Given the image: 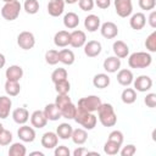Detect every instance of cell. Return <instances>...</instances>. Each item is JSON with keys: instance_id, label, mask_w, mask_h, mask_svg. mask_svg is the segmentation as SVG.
<instances>
[{"instance_id": "35", "label": "cell", "mask_w": 156, "mask_h": 156, "mask_svg": "<svg viewBox=\"0 0 156 156\" xmlns=\"http://www.w3.org/2000/svg\"><path fill=\"white\" fill-rule=\"evenodd\" d=\"M76 112H77V105H74L73 102H69L61 108V116L67 119H73L76 116Z\"/></svg>"}, {"instance_id": "6", "label": "cell", "mask_w": 156, "mask_h": 156, "mask_svg": "<svg viewBox=\"0 0 156 156\" xmlns=\"http://www.w3.org/2000/svg\"><path fill=\"white\" fill-rule=\"evenodd\" d=\"M17 45L23 50H30L35 45V37L32 32L23 30L17 35Z\"/></svg>"}, {"instance_id": "15", "label": "cell", "mask_w": 156, "mask_h": 156, "mask_svg": "<svg viewBox=\"0 0 156 156\" xmlns=\"http://www.w3.org/2000/svg\"><path fill=\"white\" fill-rule=\"evenodd\" d=\"M65 1L63 0H50L48 4V12L52 17H58L63 13Z\"/></svg>"}, {"instance_id": "4", "label": "cell", "mask_w": 156, "mask_h": 156, "mask_svg": "<svg viewBox=\"0 0 156 156\" xmlns=\"http://www.w3.org/2000/svg\"><path fill=\"white\" fill-rule=\"evenodd\" d=\"M21 9L22 6L17 0H13L11 2H5V5L1 7V16L6 21H15L20 16Z\"/></svg>"}, {"instance_id": "22", "label": "cell", "mask_w": 156, "mask_h": 156, "mask_svg": "<svg viewBox=\"0 0 156 156\" xmlns=\"http://www.w3.org/2000/svg\"><path fill=\"white\" fill-rule=\"evenodd\" d=\"M133 72L128 68H123V69H118V73H117V82L123 85V87H128L133 83Z\"/></svg>"}, {"instance_id": "20", "label": "cell", "mask_w": 156, "mask_h": 156, "mask_svg": "<svg viewBox=\"0 0 156 156\" xmlns=\"http://www.w3.org/2000/svg\"><path fill=\"white\" fill-rule=\"evenodd\" d=\"M5 76H6V79L7 80L20 82L21 78L23 77V68L21 66H18V65H12L9 68H6Z\"/></svg>"}, {"instance_id": "12", "label": "cell", "mask_w": 156, "mask_h": 156, "mask_svg": "<svg viewBox=\"0 0 156 156\" xmlns=\"http://www.w3.org/2000/svg\"><path fill=\"white\" fill-rule=\"evenodd\" d=\"M102 50V45L98 40H90L84 44V54L88 57H96L100 55Z\"/></svg>"}, {"instance_id": "7", "label": "cell", "mask_w": 156, "mask_h": 156, "mask_svg": "<svg viewBox=\"0 0 156 156\" xmlns=\"http://www.w3.org/2000/svg\"><path fill=\"white\" fill-rule=\"evenodd\" d=\"M115 9H116V13L122 17H129L133 12V4L132 0H115Z\"/></svg>"}, {"instance_id": "49", "label": "cell", "mask_w": 156, "mask_h": 156, "mask_svg": "<svg viewBox=\"0 0 156 156\" xmlns=\"http://www.w3.org/2000/svg\"><path fill=\"white\" fill-rule=\"evenodd\" d=\"M94 2H95V5H96L98 7H100V9H102V10L108 9L110 5H111V0H95Z\"/></svg>"}, {"instance_id": "8", "label": "cell", "mask_w": 156, "mask_h": 156, "mask_svg": "<svg viewBox=\"0 0 156 156\" xmlns=\"http://www.w3.org/2000/svg\"><path fill=\"white\" fill-rule=\"evenodd\" d=\"M133 84H134V89L135 91H140V93H145L149 91L152 87V79L149 76H139L135 79H133Z\"/></svg>"}, {"instance_id": "21", "label": "cell", "mask_w": 156, "mask_h": 156, "mask_svg": "<svg viewBox=\"0 0 156 156\" xmlns=\"http://www.w3.org/2000/svg\"><path fill=\"white\" fill-rule=\"evenodd\" d=\"M112 50H113L115 56L119 58H124L129 55V46L123 40H116L112 45Z\"/></svg>"}, {"instance_id": "31", "label": "cell", "mask_w": 156, "mask_h": 156, "mask_svg": "<svg viewBox=\"0 0 156 156\" xmlns=\"http://www.w3.org/2000/svg\"><path fill=\"white\" fill-rule=\"evenodd\" d=\"M5 91L9 96H17L21 91V85H20V82H16V80H7L6 79V83H5Z\"/></svg>"}, {"instance_id": "29", "label": "cell", "mask_w": 156, "mask_h": 156, "mask_svg": "<svg viewBox=\"0 0 156 156\" xmlns=\"http://www.w3.org/2000/svg\"><path fill=\"white\" fill-rule=\"evenodd\" d=\"M72 132H73V128L69 123H61L58 124V127L56 128V134L60 139L62 140H67V139H71V135H72Z\"/></svg>"}, {"instance_id": "36", "label": "cell", "mask_w": 156, "mask_h": 156, "mask_svg": "<svg viewBox=\"0 0 156 156\" xmlns=\"http://www.w3.org/2000/svg\"><path fill=\"white\" fill-rule=\"evenodd\" d=\"M67 77H68V73H67L66 68H62V67L56 68V69L51 73V80H52L54 84L57 83V82H61V80L67 79Z\"/></svg>"}, {"instance_id": "10", "label": "cell", "mask_w": 156, "mask_h": 156, "mask_svg": "<svg viewBox=\"0 0 156 156\" xmlns=\"http://www.w3.org/2000/svg\"><path fill=\"white\" fill-rule=\"evenodd\" d=\"M17 135L20 138V140H22L23 143H33L35 140V130L33 127L22 124V127L18 128L17 130Z\"/></svg>"}, {"instance_id": "56", "label": "cell", "mask_w": 156, "mask_h": 156, "mask_svg": "<svg viewBox=\"0 0 156 156\" xmlns=\"http://www.w3.org/2000/svg\"><path fill=\"white\" fill-rule=\"evenodd\" d=\"M4 2H11V1H13V0H2Z\"/></svg>"}, {"instance_id": "43", "label": "cell", "mask_w": 156, "mask_h": 156, "mask_svg": "<svg viewBox=\"0 0 156 156\" xmlns=\"http://www.w3.org/2000/svg\"><path fill=\"white\" fill-rule=\"evenodd\" d=\"M108 140L115 141V143L122 145V144H123V140H124L123 133H122L121 130H112V132L108 134Z\"/></svg>"}, {"instance_id": "14", "label": "cell", "mask_w": 156, "mask_h": 156, "mask_svg": "<svg viewBox=\"0 0 156 156\" xmlns=\"http://www.w3.org/2000/svg\"><path fill=\"white\" fill-rule=\"evenodd\" d=\"M29 118H30V124H32V127L38 128V129L44 128V127L46 126V123H48V118L45 117L44 111H40V110H35V111L30 115Z\"/></svg>"}, {"instance_id": "51", "label": "cell", "mask_w": 156, "mask_h": 156, "mask_svg": "<svg viewBox=\"0 0 156 156\" xmlns=\"http://www.w3.org/2000/svg\"><path fill=\"white\" fill-rule=\"evenodd\" d=\"M87 154H88V150L83 146H80V147H78L73 151V156H83V155H87Z\"/></svg>"}, {"instance_id": "30", "label": "cell", "mask_w": 156, "mask_h": 156, "mask_svg": "<svg viewBox=\"0 0 156 156\" xmlns=\"http://www.w3.org/2000/svg\"><path fill=\"white\" fill-rule=\"evenodd\" d=\"M79 24V17L74 12H68L63 17V26L68 29H74Z\"/></svg>"}, {"instance_id": "41", "label": "cell", "mask_w": 156, "mask_h": 156, "mask_svg": "<svg viewBox=\"0 0 156 156\" xmlns=\"http://www.w3.org/2000/svg\"><path fill=\"white\" fill-rule=\"evenodd\" d=\"M12 133L4 128L2 132H0V146H7L12 143Z\"/></svg>"}, {"instance_id": "3", "label": "cell", "mask_w": 156, "mask_h": 156, "mask_svg": "<svg viewBox=\"0 0 156 156\" xmlns=\"http://www.w3.org/2000/svg\"><path fill=\"white\" fill-rule=\"evenodd\" d=\"M73 119L78 124H80L85 130L94 129L96 126V122H98V117L94 115V112H85L78 107H77V112H76V116Z\"/></svg>"}, {"instance_id": "28", "label": "cell", "mask_w": 156, "mask_h": 156, "mask_svg": "<svg viewBox=\"0 0 156 156\" xmlns=\"http://www.w3.org/2000/svg\"><path fill=\"white\" fill-rule=\"evenodd\" d=\"M71 139H72V141H73L74 144H77V145H83V144L87 141V139H88V133H87V130H85L84 128H76V129H73V132H72Z\"/></svg>"}, {"instance_id": "17", "label": "cell", "mask_w": 156, "mask_h": 156, "mask_svg": "<svg viewBox=\"0 0 156 156\" xmlns=\"http://www.w3.org/2000/svg\"><path fill=\"white\" fill-rule=\"evenodd\" d=\"M146 24V16L143 12H136L134 15H132L130 20H129V26L134 29V30H140L145 27Z\"/></svg>"}, {"instance_id": "26", "label": "cell", "mask_w": 156, "mask_h": 156, "mask_svg": "<svg viewBox=\"0 0 156 156\" xmlns=\"http://www.w3.org/2000/svg\"><path fill=\"white\" fill-rule=\"evenodd\" d=\"M58 61L63 65H67V66H71L76 61V56H74V52L69 49H62L58 51Z\"/></svg>"}, {"instance_id": "53", "label": "cell", "mask_w": 156, "mask_h": 156, "mask_svg": "<svg viewBox=\"0 0 156 156\" xmlns=\"http://www.w3.org/2000/svg\"><path fill=\"white\" fill-rule=\"evenodd\" d=\"M65 1V4H69V5H72V4H76V2H78V0H63Z\"/></svg>"}, {"instance_id": "44", "label": "cell", "mask_w": 156, "mask_h": 156, "mask_svg": "<svg viewBox=\"0 0 156 156\" xmlns=\"http://www.w3.org/2000/svg\"><path fill=\"white\" fill-rule=\"evenodd\" d=\"M135 152H136V147H135V145H133V144H128V145L123 146V147L119 150L118 154H121L122 156H133Z\"/></svg>"}, {"instance_id": "19", "label": "cell", "mask_w": 156, "mask_h": 156, "mask_svg": "<svg viewBox=\"0 0 156 156\" xmlns=\"http://www.w3.org/2000/svg\"><path fill=\"white\" fill-rule=\"evenodd\" d=\"M101 26V21H100V17L96 16V15H88L85 18H84V27L88 32H96Z\"/></svg>"}, {"instance_id": "2", "label": "cell", "mask_w": 156, "mask_h": 156, "mask_svg": "<svg viewBox=\"0 0 156 156\" xmlns=\"http://www.w3.org/2000/svg\"><path fill=\"white\" fill-rule=\"evenodd\" d=\"M151 62H152L151 55L145 51L133 52L128 57V65L130 68H146L151 65Z\"/></svg>"}, {"instance_id": "47", "label": "cell", "mask_w": 156, "mask_h": 156, "mask_svg": "<svg viewBox=\"0 0 156 156\" xmlns=\"http://www.w3.org/2000/svg\"><path fill=\"white\" fill-rule=\"evenodd\" d=\"M144 102H145V105H146L147 107L154 108V107L156 106V94H155V93H149V94H146V96H145V99H144Z\"/></svg>"}, {"instance_id": "45", "label": "cell", "mask_w": 156, "mask_h": 156, "mask_svg": "<svg viewBox=\"0 0 156 156\" xmlns=\"http://www.w3.org/2000/svg\"><path fill=\"white\" fill-rule=\"evenodd\" d=\"M94 0H78V6L82 11H91L94 9Z\"/></svg>"}, {"instance_id": "48", "label": "cell", "mask_w": 156, "mask_h": 156, "mask_svg": "<svg viewBox=\"0 0 156 156\" xmlns=\"http://www.w3.org/2000/svg\"><path fill=\"white\" fill-rule=\"evenodd\" d=\"M71 151L65 145H58L55 147V156H69Z\"/></svg>"}, {"instance_id": "38", "label": "cell", "mask_w": 156, "mask_h": 156, "mask_svg": "<svg viewBox=\"0 0 156 156\" xmlns=\"http://www.w3.org/2000/svg\"><path fill=\"white\" fill-rule=\"evenodd\" d=\"M45 61L48 65L50 66H55L56 63H58V51L55 49H50L45 52Z\"/></svg>"}, {"instance_id": "39", "label": "cell", "mask_w": 156, "mask_h": 156, "mask_svg": "<svg viewBox=\"0 0 156 156\" xmlns=\"http://www.w3.org/2000/svg\"><path fill=\"white\" fill-rule=\"evenodd\" d=\"M55 90L57 94H68L71 90V83L68 82V79L57 82L55 83Z\"/></svg>"}, {"instance_id": "34", "label": "cell", "mask_w": 156, "mask_h": 156, "mask_svg": "<svg viewBox=\"0 0 156 156\" xmlns=\"http://www.w3.org/2000/svg\"><path fill=\"white\" fill-rule=\"evenodd\" d=\"M121 146L119 144L115 143V141H111L107 139V141L104 144V152L106 155H110V156H113V155H117L121 150Z\"/></svg>"}, {"instance_id": "24", "label": "cell", "mask_w": 156, "mask_h": 156, "mask_svg": "<svg viewBox=\"0 0 156 156\" xmlns=\"http://www.w3.org/2000/svg\"><path fill=\"white\" fill-rule=\"evenodd\" d=\"M11 107H12V100L9 96H0V118L5 119L10 116L11 112Z\"/></svg>"}, {"instance_id": "18", "label": "cell", "mask_w": 156, "mask_h": 156, "mask_svg": "<svg viewBox=\"0 0 156 156\" xmlns=\"http://www.w3.org/2000/svg\"><path fill=\"white\" fill-rule=\"evenodd\" d=\"M45 117L48 118V121H58L62 116H61V110L56 106V104H48L45 106V108L43 110Z\"/></svg>"}, {"instance_id": "11", "label": "cell", "mask_w": 156, "mask_h": 156, "mask_svg": "<svg viewBox=\"0 0 156 156\" xmlns=\"http://www.w3.org/2000/svg\"><path fill=\"white\" fill-rule=\"evenodd\" d=\"M87 43V35L83 30L76 29L69 33V45L72 48H82Z\"/></svg>"}, {"instance_id": "32", "label": "cell", "mask_w": 156, "mask_h": 156, "mask_svg": "<svg viewBox=\"0 0 156 156\" xmlns=\"http://www.w3.org/2000/svg\"><path fill=\"white\" fill-rule=\"evenodd\" d=\"M121 100L127 104V105H130V104H134L135 100H136V91L135 89L133 88H126L122 94H121Z\"/></svg>"}, {"instance_id": "16", "label": "cell", "mask_w": 156, "mask_h": 156, "mask_svg": "<svg viewBox=\"0 0 156 156\" xmlns=\"http://www.w3.org/2000/svg\"><path fill=\"white\" fill-rule=\"evenodd\" d=\"M102 66L107 73H116L121 68V58L117 56H108L105 58Z\"/></svg>"}, {"instance_id": "23", "label": "cell", "mask_w": 156, "mask_h": 156, "mask_svg": "<svg viewBox=\"0 0 156 156\" xmlns=\"http://www.w3.org/2000/svg\"><path fill=\"white\" fill-rule=\"evenodd\" d=\"M12 118L17 124H26L29 119V112L24 107H18L12 111Z\"/></svg>"}, {"instance_id": "1", "label": "cell", "mask_w": 156, "mask_h": 156, "mask_svg": "<svg viewBox=\"0 0 156 156\" xmlns=\"http://www.w3.org/2000/svg\"><path fill=\"white\" fill-rule=\"evenodd\" d=\"M98 118L104 127H113L117 123V115L111 104H101L98 108Z\"/></svg>"}, {"instance_id": "37", "label": "cell", "mask_w": 156, "mask_h": 156, "mask_svg": "<svg viewBox=\"0 0 156 156\" xmlns=\"http://www.w3.org/2000/svg\"><path fill=\"white\" fill-rule=\"evenodd\" d=\"M23 9L28 15H35L39 11L38 0H26L23 4Z\"/></svg>"}, {"instance_id": "27", "label": "cell", "mask_w": 156, "mask_h": 156, "mask_svg": "<svg viewBox=\"0 0 156 156\" xmlns=\"http://www.w3.org/2000/svg\"><path fill=\"white\" fill-rule=\"evenodd\" d=\"M110 82H111V79H110V77H108L107 73H98L93 78V84L98 89H105V88H107L110 85Z\"/></svg>"}, {"instance_id": "54", "label": "cell", "mask_w": 156, "mask_h": 156, "mask_svg": "<svg viewBox=\"0 0 156 156\" xmlns=\"http://www.w3.org/2000/svg\"><path fill=\"white\" fill-rule=\"evenodd\" d=\"M29 155H39V156H44V154H43L41 151H33V152H30Z\"/></svg>"}, {"instance_id": "50", "label": "cell", "mask_w": 156, "mask_h": 156, "mask_svg": "<svg viewBox=\"0 0 156 156\" xmlns=\"http://www.w3.org/2000/svg\"><path fill=\"white\" fill-rule=\"evenodd\" d=\"M147 21H149V24H150V27H151V28H156V11L151 10V12H150V15H149Z\"/></svg>"}, {"instance_id": "40", "label": "cell", "mask_w": 156, "mask_h": 156, "mask_svg": "<svg viewBox=\"0 0 156 156\" xmlns=\"http://www.w3.org/2000/svg\"><path fill=\"white\" fill-rule=\"evenodd\" d=\"M145 48L150 52H156V30H154L145 40Z\"/></svg>"}, {"instance_id": "52", "label": "cell", "mask_w": 156, "mask_h": 156, "mask_svg": "<svg viewBox=\"0 0 156 156\" xmlns=\"http://www.w3.org/2000/svg\"><path fill=\"white\" fill-rule=\"evenodd\" d=\"M5 63H6V58H5L4 54H1V52H0V69L5 66Z\"/></svg>"}, {"instance_id": "25", "label": "cell", "mask_w": 156, "mask_h": 156, "mask_svg": "<svg viewBox=\"0 0 156 156\" xmlns=\"http://www.w3.org/2000/svg\"><path fill=\"white\" fill-rule=\"evenodd\" d=\"M54 44L57 48H66L67 45H69V32L58 30L54 35Z\"/></svg>"}, {"instance_id": "13", "label": "cell", "mask_w": 156, "mask_h": 156, "mask_svg": "<svg viewBox=\"0 0 156 156\" xmlns=\"http://www.w3.org/2000/svg\"><path fill=\"white\" fill-rule=\"evenodd\" d=\"M40 143H41V146L43 147L51 150V149H55L57 146V144H58V136H57V134L55 132H46V133L43 134Z\"/></svg>"}, {"instance_id": "55", "label": "cell", "mask_w": 156, "mask_h": 156, "mask_svg": "<svg viewBox=\"0 0 156 156\" xmlns=\"http://www.w3.org/2000/svg\"><path fill=\"white\" fill-rule=\"evenodd\" d=\"M2 130H4V126L0 123V132H2Z\"/></svg>"}, {"instance_id": "5", "label": "cell", "mask_w": 156, "mask_h": 156, "mask_svg": "<svg viewBox=\"0 0 156 156\" xmlns=\"http://www.w3.org/2000/svg\"><path fill=\"white\" fill-rule=\"evenodd\" d=\"M102 104L101 99L96 95H88L85 98H82L78 100V105L77 107L85 111V112H95L98 111V108L100 107V105Z\"/></svg>"}, {"instance_id": "33", "label": "cell", "mask_w": 156, "mask_h": 156, "mask_svg": "<svg viewBox=\"0 0 156 156\" xmlns=\"http://www.w3.org/2000/svg\"><path fill=\"white\" fill-rule=\"evenodd\" d=\"M27 149L22 143H12L9 149V156H24Z\"/></svg>"}, {"instance_id": "9", "label": "cell", "mask_w": 156, "mask_h": 156, "mask_svg": "<svg viewBox=\"0 0 156 156\" xmlns=\"http://www.w3.org/2000/svg\"><path fill=\"white\" fill-rule=\"evenodd\" d=\"M100 33L106 39H113L118 35V27L116 23L107 21L100 26Z\"/></svg>"}, {"instance_id": "46", "label": "cell", "mask_w": 156, "mask_h": 156, "mask_svg": "<svg viewBox=\"0 0 156 156\" xmlns=\"http://www.w3.org/2000/svg\"><path fill=\"white\" fill-rule=\"evenodd\" d=\"M156 6V0H139V7L141 10L151 11Z\"/></svg>"}, {"instance_id": "42", "label": "cell", "mask_w": 156, "mask_h": 156, "mask_svg": "<svg viewBox=\"0 0 156 156\" xmlns=\"http://www.w3.org/2000/svg\"><path fill=\"white\" fill-rule=\"evenodd\" d=\"M69 102H72V101H71V98H69L68 94H57V96L55 99V104L60 110L62 107H65L67 104H69Z\"/></svg>"}]
</instances>
